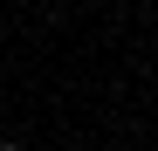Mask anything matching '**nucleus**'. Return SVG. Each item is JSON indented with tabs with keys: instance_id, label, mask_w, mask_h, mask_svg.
<instances>
[{
	"instance_id": "nucleus-1",
	"label": "nucleus",
	"mask_w": 158,
	"mask_h": 151,
	"mask_svg": "<svg viewBox=\"0 0 158 151\" xmlns=\"http://www.w3.org/2000/svg\"><path fill=\"white\" fill-rule=\"evenodd\" d=\"M0 151H21V144H0Z\"/></svg>"
}]
</instances>
